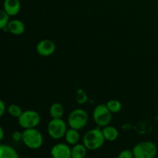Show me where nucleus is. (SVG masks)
I'll return each mask as SVG.
<instances>
[{"label":"nucleus","instance_id":"1","mask_svg":"<svg viewBox=\"0 0 158 158\" xmlns=\"http://www.w3.org/2000/svg\"><path fill=\"white\" fill-rule=\"evenodd\" d=\"M105 139L100 127L88 131L83 137V143L89 151H97L104 144Z\"/></svg>","mask_w":158,"mask_h":158},{"label":"nucleus","instance_id":"2","mask_svg":"<svg viewBox=\"0 0 158 158\" xmlns=\"http://www.w3.org/2000/svg\"><path fill=\"white\" fill-rule=\"evenodd\" d=\"M22 141L29 149H40L43 144V136L36 128L24 129L23 131Z\"/></svg>","mask_w":158,"mask_h":158},{"label":"nucleus","instance_id":"3","mask_svg":"<svg viewBox=\"0 0 158 158\" xmlns=\"http://www.w3.org/2000/svg\"><path fill=\"white\" fill-rule=\"evenodd\" d=\"M132 151L134 158H155L157 154V145L151 140L137 143Z\"/></svg>","mask_w":158,"mask_h":158},{"label":"nucleus","instance_id":"4","mask_svg":"<svg viewBox=\"0 0 158 158\" xmlns=\"http://www.w3.org/2000/svg\"><path fill=\"white\" fill-rule=\"evenodd\" d=\"M89 116L86 110L81 108H77L71 111L68 117V125L70 128L76 130L83 129L87 125Z\"/></svg>","mask_w":158,"mask_h":158},{"label":"nucleus","instance_id":"5","mask_svg":"<svg viewBox=\"0 0 158 158\" xmlns=\"http://www.w3.org/2000/svg\"><path fill=\"white\" fill-rule=\"evenodd\" d=\"M67 131V124L62 118H52L47 125V132L53 140H60L64 137Z\"/></svg>","mask_w":158,"mask_h":158},{"label":"nucleus","instance_id":"6","mask_svg":"<svg viewBox=\"0 0 158 158\" xmlns=\"http://www.w3.org/2000/svg\"><path fill=\"white\" fill-rule=\"evenodd\" d=\"M41 117L37 111L34 110H27L23 111L18 118V123L23 129L36 128L40 124Z\"/></svg>","mask_w":158,"mask_h":158},{"label":"nucleus","instance_id":"7","mask_svg":"<svg viewBox=\"0 0 158 158\" xmlns=\"http://www.w3.org/2000/svg\"><path fill=\"white\" fill-rule=\"evenodd\" d=\"M93 119L99 127L102 128L110 124L112 120V113L110 111L106 104L96 106L93 112Z\"/></svg>","mask_w":158,"mask_h":158},{"label":"nucleus","instance_id":"8","mask_svg":"<svg viewBox=\"0 0 158 158\" xmlns=\"http://www.w3.org/2000/svg\"><path fill=\"white\" fill-rule=\"evenodd\" d=\"M56 49L55 43L51 40H43L37 43L35 46L36 52L43 57H48L52 56Z\"/></svg>","mask_w":158,"mask_h":158},{"label":"nucleus","instance_id":"9","mask_svg":"<svg viewBox=\"0 0 158 158\" xmlns=\"http://www.w3.org/2000/svg\"><path fill=\"white\" fill-rule=\"evenodd\" d=\"M50 154L52 158H71V148L67 143H58L52 147Z\"/></svg>","mask_w":158,"mask_h":158},{"label":"nucleus","instance_id":"10","mask_svg":"<svg viewBox=\"0 0 158 158\" xmlns=\"http://www.w3.org/2000/svg\"><path fill=\"white\" fill-rule=\"evenodd\" d=\"M21 9L20 0H4L3 9L9 16H15L18 15Z\"/></svg>","mask_w":158,"mask_h":158},{"label":"nucleus","instance_id":"11","mask_svg":"<svg viewBox=\"0 0 158 158\" xmlns=\"http://www.w3.org/2000/svg\"><path fill=\"white\" fill-rule=\"evenodd\" d=\"M8 32L15 35H20L24 33L26 30V26L24 23L19 19L9 20L7 25Z\"/></svg>","mask_w":158,"mask_h":158},{"label":"nucleus","instance_id":"12","mask_svg":"<svg viewBox=\"0 0 158 158\" xmlns=\"http://www.w3.org/2000/svg\"><path fill=\"white\" fill-rule=\"evenodd\" d=\"M101 130L105 140H106V141L114 142L118 138L119 131L115 127L109 124L107 126L102 127Z\"/></svg>","mask_w":158,"mask_h":158},{"label":"nucleus","instance_id":"13","mask_svg":"<svg viewBox=\"0 0 158 158\" xmlns=\"http://www.w3.org/2000/svg\"><path fill=\"white\" fill-rule=\"evenodd\" d=\"M0 158H19V155L12 146L0 143Z\"/></svg>","mask_w":158,"mask_h":158},{"label":"nucleus","instance_id":"14","mask_svg":"<svg viewBox=\"0 0 158 158\" xmlns=\"http://www.w3.org/2000/svg\"><path fill=\"white\" fill-rule=\"evenodd\" d=\"M64 138L67 144L73 146V145L78 143L80 141V134L78 130L69 127V129H67L66 134H65Z\"/></svg>","mask_w":158,"mask_h":158},{"label":"nucleus","instance_id":"15","mask_svg":"<svg viewBox=\"0 0 158 158\" xmlns=\"http://www.w3.org/2000/svg\"><path fill=\"white\" fill-rule=\"evenodd\" d=\"M87 151L83 143H77L71 148V158H85Z\"/></svg>","mask_w":158,"mask_h":158},{"label":"nucleus","instance_id":"16","mask_svg":"<svg viewBox=\"0 0 158 158\" xmlns=\"http://www.w3.org/2000/svg\"><path fill=\"white\" fill-rule=\"evenodd\" d=\"M49 115L52 118H62L64 114V108L60 103H53L49 106Z\"/></svg>","mask_w":158,"mask_h":158},{"label":"nucleus","instance_id":"17","mask_svg":"<svg viewBox=\"0 0 158 158\" xmlns=\"http://www.w3.org/2000/svg\"><path fill=\"white\" fill-rule=\"evenodd\" d=\"M106 105L112 114H117L122 110V103L117 100H109Z\"/></svg>","mask_w":158,"mask_h":158},{"label":"nucleus","instance_id":"18","mask_svg":"<svg viewBox=\"0 0 158 158\" xmlns=\"http://www.w3.org/2000/svg\"><path fill=\"white\" fill-rule=\"evenodd\" d=\"M7 112L11 117L18 119L21 116V114H23V111L19 105L15 104V103H12V104H10L7 107Z\"/></svg>","mask_w":158,"mask_h":158},{"label":"nucleus","instance_id":"19","mask_svg":"<svg viewBox=\"0 0 158 158\" xmlns=\"http://www.w3.org/2000/svg\"><path fill=\"white\" fill-rule=\"evenodd\" d=\"M9 15L4 9H0V30H3L7 26L9 22Z\"/></svg>","mask_w":158,"mask_h":158},{"label":"nucleus","instance_id":"20","mask_svg":"<svg viewBox=\"0 0 158 158\" xmlns=\"http://www.w3.org/2000/svg\"><path fill=\"white\" fill-rule=\"evenodd\" d=\"M117 158H134V153L132 150L125 149L120 151V154L117 156Z\"/></svg>","mask_w":158,"mask_h":158},{"label":"nucleus","instance_id":"21","mask_svg":"<svg viewBox=\"0 0 158 158\" xmlns=\"http://www.w3.org/2000/svg\"><path fill=\"white\" fill-rule=\"evenodd\" d=\"M87 100V97H86V94L84 92H83V90H80L79 89L78 92L77 94V100L80 104H83L85 102H86Z\"/></svg>","mask_w":158,"mask_h":158},{"label":"nucleus","instance_id":"22","mask_svg":"<svg viewBox=\"0 0 158 158\" xmlns=\"http://www.w3.org/2000/svg\"><path fill=\"white\" fill-rule=\"evenodd\" d=\"M12 139L15 142L22 141L23 140V132L20 131H15L12 134Z\"/></svg>","mask_w":158,"mask_h":158},{"label":"nucleus","instance_id":"23","mask_svg":"<svg viewBox=\"0 0 158 158\" xmlns=\"http://www.w3.org/2000/svg\"><path fill=\"white\" fill-rule=\"evenodd\" d=\"M6 110H7V108H6V103L3 101L2 100L0 99V118L4 115Z\"/></svg>","mask_w":158,"mask_h":158},{"label":"nucleus","instance_id":"24","mask_svg":"<svg viewBox=\"0 0 158 158\" xmlns=\"http://www.w3.org/2000/svg\"><path fill=\"white\" fill-rule=\"evenodd\" d=\"M4 136H5L4 130H3V128L0 126V143H1L2 140H3V138H4Z\"/></svg>","mask_w":158,"mask_h":158},{"label":"nucleus","instance_id":"25","mask_svg":"<svg viewBox=\"0 0 158 158\" xmlns=\"http://www.w3.org/2000/svg\"><path fill=\"white\" fill-rule=\"evenodd\" d=\"M157 10H158V4H157Z\"/></svg>","mask_w":158,"mask_h":158},{"label":"nucleus","instance_id":"26","mask_svg":"<svg viewBox=\"0 0 158 158\" xmlns=\"http://www.w3.org/2000/svg\"><path fill=\"white\" fill-rule=\"evenodd\" d=\"M155 158H157V157H155Z\"/></svg>","mask_w":158,"mask_h":158},{"label":"nucleus","instance_id":"27","mask_svg":"<svg viewBox=\"0 0 158 158\" xmlns=\"http://www.w3.org/2000/svg\"><path fill=\"white\" fill-rule=\"evenodd\" d=\"M90 158H91V157H90Z\"/></svg>","mask_w":158,"mask_h":158}]
</instances>
